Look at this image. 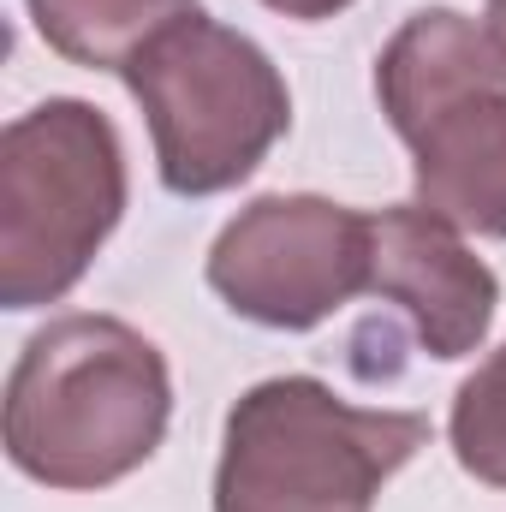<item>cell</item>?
<instances>
[{"label":"cell","instance_id":"6da1fadb","mask_svg":"<svg viewBox=\"0 0 506 512\" xmlns=\"http://www.w3.org/2000/svg\"><path fill=\"white\" fill-rule=\"evenodd\" d=\"M173 376L120 316H54L6 376V459L48 489H108L155 459Z\"/></svg>","mask_w":506,"mask_h":512},{"label":"cell","instance_id":"7a4b0ae2","mask_svg":"<svg viewBox=\"0 0 506 512\" xmlns=\"http://www.w3.org/2000/svg\"><path fill=\"white\" fill-rule=\"evenodd\" d=\"M423 447V411H364L316 376H274L227 411L215 512H376Z\"/></svg>","mask_w":506,"mask_h":512},{"label":"cell","instance_id":"3957f363","mask_svg":"<svg viewBox=\"0 0 506 512\" xmlns=\"http://www.w3.org/2000/svg\"><path fill=\"white\" fill-rule=\"evenodd\" d=\"M126 215V149L102 108L48 96L0 131V304H60Z\"/></svg>","mask_w":506,"mask_h":512},{"label":"cell","instance_id":"277c9868","mask_svg":"<svg viewBox=\"0 0 506 512\" xmlns=\"http://www.w3.org/2000/svg\"><path fill=\"white\" fill-rule=\"evenodd\" d=\"M126 90L149 120L155 173L173 197H215L245 185L292 126L280 66L245 30L203 12L131 60Z\"/></svg>","mask_w":506,"mask_h":512},{"label":"cell","instance_id":"5b68a950","mask_svg":"<svg viewBox=\"0 0 506 512\" xmlns=\"http://www.w3.org/2000/svg\"><path fill=\"white\" fill-rule=\"evenodd\" d=\"M209 286L256 328L304 334L370 292V215L310 191L256 197L221 227Z\"/></svg>","mask_w":506,"mask_h":512},{"label":"cell","instance_id":"8992f818","mask_svg":"<svg viewBox=\"0 0 506 512\" xmlns=\"http://www.w3.org/2000/svg\"><path fill=\"white\" fill-rule=\"evenodd\" d=\"M370 292L411 322L417 346L441 364L477 352L501 304L495 268L423 203L370 215Z\"/></svg>","mask_w":506,"mask_h":512},{"label":"cell","instance_id":"52a82bcc","mask_svg":"<svg viewBox=\"0 0 506 512\" xmlns=\"http://www.w3.org/2000/svg\"><path fill=\"white\" fill-rule=\"evenodd\" d=\"M417 203L459 233L506 239V84L465 90L405 131Z\"/></svg>","mask_w":506,"mask_h":512},{"label":"cell","instance_id":"ba28073f","mask_svg":"<svg viewBox=\"0 0 506 512\" xmlns=\"http://www.w3.org/2000/svg\"><path fill=\"white\" fill-rule=\"evenodd\" d=\"M483 84H506V48L495 42L489 24L453 12V6H429L411 12L376 60V96L387 126L405 131L423 114H435L441 102L483 90Z\"/></svg>","mask_w":506,"mask_h":512},{"label":"cell","instance_id":"9c48e42d","mask_svg":"<svg viewBox=\"0 0 506 512\" xmlns=\"http://www.w3.org/2000/svg\"><path fill=\"white\" fill-rule=\"evenodd\" d=\"M197 0H30L36 36L90 72H120L126 78L131 60L161 42L173 24L197 18Z\"/></svg>","mask_w":506,"mask_h":512},{"label":"cell","instance_id":"30bf717a","mask_svg":"<svg viewBox=\"0 0 506 512\" xmlns=\"http://www.w3.org/2000/svg\"><path fill=\"white\" fill-rule=\"evenodd\" d=\"M447 435H453V459H459L477 483L506 489V346L489 352V358L465 376L459 399H453Z\"/></svg>","mask_w":506,"mask_h":512},{"label":"cell","instance_id":"8fae6325","mask_svg":"<svg viewBox=\"0 0 506 512\" xmlns=\"http://www.w3.org/2000/svg\"><path fill=\"white\" fill-rule=\"evenodd\" d=\"M262 6H274V12H286V18H298V24H322V18L346 12L352 0H262Z\"/></svg>","mask_w":506,"mask_h":512},{"label":"cell","instance_id":"7c38bea8","mask_svg":"<svg viewBox=\"0 0 506 512\" xmlns=\"http://www.w3.org/2000/svg\"><path fill=\"white\" fill-rule=\"evenodd\" d=\"M489 30H495V42L506 48V0H489Z\"/></svg>","mask_w":506,"mask_h":512}]
</instances>
